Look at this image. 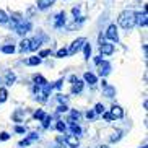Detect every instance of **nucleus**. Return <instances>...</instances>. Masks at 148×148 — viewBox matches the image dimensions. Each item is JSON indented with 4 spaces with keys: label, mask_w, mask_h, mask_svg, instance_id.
Masks as SVG:
<instances>
[{
    "label": "nucleus",
    "mask_w": 148,
    "mask_h": 148,
    "mask_svg": "<svg viewBox=\"0 0 148 148\" xmlns=\"http://www.w3.org/2000/svg\"><path fill=\"white\" fill-rule=\"evenodd\" d=\"M67 54H69L67 52V49H59V51H57V57H60V59L62 57H65Z\"/></svg>",
    "instance_id": "nucleus-32"
},
{
    "label": "nucleus",
    "mask_w": 148,
    "mask_h": 148,
    "mask_svg": "<svg viewBox=\"0 0 148 148\" xmlns=\"http://www.w3.org/2000/svg\"><path fill=\"white\" fill-rule=\"evenodd\" d=\"M10 138V135L7 134V132H2V134H0V140H2V142H5V140H8Z\"/></svg>",
    "instance_id": "nucleus-34"
},
{
    "label": "nucleus",
    "mask_w": 148,
    "mask_h": 148,
    "mask_svg": "<svg viewBox=\"0 0 148 148\" xmlns=\"http://www.w3.org/2000/svg\"><path fill=\"white\" fill-rule=\"evenodd\" d=\"M103 117H104L108 122H109V121H112V116H111L109 112H103Z\"/></svg>",
    "instance_id": "nucleus-38"
},
{
    "label": "nucleus",
    "mask_w": 148,
    "mask_h": 148,
    "mask_svg": "<svg viewBox=\"0 0 148 148\" xmlns=\"http://www.w3.org/2000/svg\"><path fill=\"white\" fill-rule=\"evenodd\" d=\"M121 137H122V132L121 130L114 132V135L111 137V142H119V140H121Z\"/></svg>",
    "instance_id": "nucleus-29"
},
{
    "label": "nucleus",
    "mask_w": 148,
    "mask_h": 148,
    "mask_svg": "<svg viewBox=\"0 0 148 148\" xmlns=\"http://www.w3.org/2000/svg\"><path fill=\"white\" fill-rule=\"evenodd\" d=\"M137 23H138L140 26H147V8L143 10V13L137 15Z\"/></svg>",
    "instance_id": "nucleus-13"
},
{
    "label": "nucleus",
    "mask_w": 148,
    "mask_h": 148,
    "mask_svg": "<svg viewBox=\"0 0 148 148\" xmlns=\"http://www.w3.org/2000/svg\"><path fill=\"white\" fill-rule=\"evenodd\" d=\"M56 129H57L59 132H65V130H67V125H65L62 121H59V122L56 124Z\"/></svg>",
    "instance_id": "nucleus-24"
},
{
    "label": "nucleus",
    "mask_w": 148,
    "mask_h": 148,
    "mask_svg": "<svg viewBox=\"0 0 148 148\" xmlns=\"http://www.w3.org/2000/svg\"><path fill=\"white\" fill-rule=\"evenodd\" d=\"M103 112H104V106L101 104V103H98L95 106V114H103Z\"/></svg>",
    "instance_id": "nucleus-28"
},
{
    "label": "nucleus",
    "mask_w": 148,
    "mask_h": 148,
    "mask_svg": "<svg viewBox=\"0 0 148 148\" xmlns=\"http://www.w3.org/2000/svg\"><path fill=\"white\" fill-rule=\"evenodd\" d=\"M112 52H114V44L101 42V54H103V56H111Z\"/></svg>",
    "instance_id": "nucleus-6"
},
{
    "label": "nucleus",
    "mask_w": 148,
    "mask_h": 148,
    "mask_svg": "<svg viewBox=\"0 0 148 148\" xmlns=\"http://www.w3.org/2000/svg\"><path fill=\"white\" fill-rule=\"evenodd\" d=\"M82 90H83V82L77 78L73 82V86H72V93H73V95H77V93H80Z\"/></svg>",
    "instance_id": "nucleus-12"
},
{
    "label": "nucleus",
    "mask_w": 148,
    "mask_h": 148,
    "mask_svg": "<svg viewBox=\"0 0 148 148\" xmlns=\"http://www.w3.org/2000/svg\"><path fill=\"white\" fill-rule=\"evenodd\" d=\"M34 140H38V134H29L26 138L21 140V142H20L18 145H20V147H28V145H29L31 142H34Z\"/></svg>",
    "instance_id": "nucleus-9"
},
{
    "label": "nucleus",
    "mask_w": 148,
    "mask_h": 148,
    "mask_svg": "<svg viewBox=\"0 0 148 148\" xmlns=\"http://www.w3.org/2000/svg\"><path fill=\"white\" fill-rule=\"evenodd\" d=\"M70 130H72V134H73V135H80V134H82L80 125H77L75 122H72V124H70Z\"/></svg>",
    "instance_id": "nucleus-17"
},
{
    "label": "nucleus",
    "mask_w": 148,
    "mask_h": 148,
    "mask_svg": "<svg viewBox=\"0 0 148 148\" xmlns=\"http://www.w3.org/2000/svg\"><path fill=\"white\" fill-rule=\"evenodd\" d=\"M51 119H52L51 116H44V117L41 119V121H42V127H44V129H47V127H49V124H51Z\"/></svg>",
    "instance_id": "nucleus-26"
},
{
    "label": "nucleus",
    "mask_w": 148,
    "mask_h": 148,
    "mask_svg": "<svg viewBox=\"0 0 148 148\" xmlns=\"http://www.w3.org/2000/svg\"><path fill=\"white\" fill-rule=\"evenodd\" d=\"M13 119H15L16 122H20V121H21V111H18L16 114H13Z\"/></svg>",
    "instance_id": "nucleus-36"
},
{
    "label": "nucleus",
    "mask_w": 148,
    "mask_h": 148,
    "mask_svg": "<svg viewBox=\"0 0 148 148\" xmlns=\"http://www.w3.org/2000/svg\"><path fill=\"white\" fill-rule=\"evenodd\" d=\"M143 148H147V145H145V147H143Z\"/></svg>",
    "instance_id": "nucleus-46"
},
{
    "label": "nucleus",
    "mask_w": 148,
    "mask_h": 148,
    "mask_svg": "<svg viewBox=\"0 0 148 148\" xmlns=\"http://www.w3.org/2000/svg\"><path fill=\"white\" fill-rule=\"evenodd\" d=\"M28 65H39L41 64V57H31V59H28L26 60Z\"/></svg>",
    "instance_id": "nucleus-19"
},
{
    "label": "nucleus",
    "mask_w": 148,
    "mask_h": 148,
    "mask_svg": "<svg viewBox=\"0 0 148 148\" xmlns=\"http://www.w3.org/2000/svg\"><path fill=\"white\" fill-rule=\"evenodd\" d=\"M117 21L122 28L130 29V28L135 26V23H137V13H135L134 10H124V12L119 15Z\"/></svg>",
    "instance_id": "nucleus-1"
},
{
    "label": "nucleus",
    "mask_w": 148,
    "mask_h": 148,
    "mask_svg": "<svg viewBox=\"0 0 148 148\" xmlns=\"http://www.w3.org/2000/svg\"><path fill=\"white\" fill-rule=\"evenodd\" d=\"M67 111V106L65 104H60L59 108H57V112H65Z\"/></svg>",
    "instance_id": "nucleus-37"
},
{
    "label": "nucleus",
    "mask_w": 148,
    "mask_h": 148,
    "mask_svg": "<svg viewBox=\"0 0 148 148\" xmlns=\"http://www.w3.org/2000/svg\"><path fill=\"white\" fill-rule=\"evenodd\" d=\"M41 46V39L39 38H34V39H29V51H36V49Z\"/></svg>",
    "instance_id": "nucleus-15"
},
{
    "label": "nucleus",
    "mask_w": 148,
    "mask_h": 148,
    "mask_svg": "<svg viewBox=\"0 0 148 148\" xmlns=\"http://www.w3.org/2000/svg\"><path fill=\"white\" fill-rule=\"evenodd\" d=\"M85 46V59H90V56H91V46L90 44H83Z\"/></svg>",
    "instance_id": "nucleus-27"
},
{
    "label": "nucleus",
    "mask_w": 148,
    "mask_h": 148,
    "mask_svg": "<svg viewBox=\"0 0 148 148\" xmlns=\"http://www.w3.org/2000/svg\"><path fill=\"white\" fill-rule=\"evenodd\" d=\"M101 60H103L101 57H95V64H96V65H99V64H101Z\"/></svg>",
    "instance_id": "nucleus-44"
},
{
    "label": "nucleus",
    "mask_w": 148,
    "mask_h": 148,
    "mask_svg": "<svg viewBox=\"0 0 148 148\" xmlns=\"http://www.w3.org/2000/svg\"><path fill=\"white\" fill-rule=\"evenodd\" d=\"M72 12H73V15H75V16H78V13H80V8H78V7H75V8L72 10Z\"/></svg>",
    "instance_id": "nucleus-43"
},
{
    "label": "nucleus",
    "mask_w": 148,
    "mask_h": 148,
    "mask_svg": "<svg viewBox=\"0 0 148 148\" xmlns=\"http://www.w3.org/2000/svg\"><path fill=\"white\" fill-rule=\"evenodd\" d=\"M62 83H64V80H59V82H56V83H54V88H60Z\"/></svg>",
    "instance_id": "nucleus-41"
},
{
    "label": "nucleus",
    "mask_w": 148,
    "mask_h": 148,
    "mask_svg": "<svg viewBox=\"0 0 148 148\" xmlns=\"http://www.w3.org/2000/svg\"><path fill=\"white\" fill-rule=\"evenodd\" d=\"M86 42V41H85V38H78V39H75L73 42H72V46H70V49L69 51H67V52L70 54V56H73V54H77L80 51V49L83 47V44Z\"/></svg>",
    "instance_id": "nucleus-2"
},
{
    "label": "nucleus",
    "mask_w": 148,
    "mask_h": 148,
    "mask_svg": "<svg viewBox=\"0 0 148 148\" xmlns=\"http://www.w3.org/2000/svg\"><path fill=\"white\" fill-rule=\"evenodd\" d=\"M54 2H56V0H38V8L46 10V8H49Z\"/></svg>",
    "instance_id": "nucleus-14"
},
{
    "label": "nucleus",
    "mask_w": 148,
    "mask_h": 148,
    "mask_svg": "<svg viewBox=\"0 0 148 148\" xmlns=\"http://www.w3.org/2000/svg\"><path fill=\"white\" fill-rule=\"evenodd\" d=\"M7 96H8L7 88H0V103H5L7 101Z\"/></svg>",
    "instance_id": "nucleus-21"
},
{
    "label": "nucleus",
    "mask_w": 148,
    "mask_h": 148,
    "mask_svg": "<svg viewBox=\"0 0 148 148\" xmlns=\"http://www.w3.org/2000/svg\"><path fill=\"white\" fill-rule=\"evenodd\" d=\"M15 80H16V77H15V73H12V72H8V73H7V77H5V82H7V85H12V83H15Z\"/></svg>",
    "instance_id": "nucleus-20"
},
{
    "label": "nucleus",
    "mask_w": 148,
    "mask_h": 148,
    "mask_svg": "<svg viewBox=\"0 0 148 148\" xmlns=\"http://www.w3.org/2000/svg\"><path fill=\"white\" fill-rule=\"evenodd\" d=\"M86 117H88V119H93V117H95V111H88V112H86Z\"/></svg>",
    "instance_id": "nucleus-40"
},
{
    "label": "nucleus",
    "mask_w": 148,
    "mask_h": 148,
    "mask_svg": "<svg viewBox=\"0 0 148 148\" xmlns=\"http://www.w3.org/2000/svg\"><path fill=\"white\" fill-rule=\"evenodd\" d=\"M111 116H112V119H121L122 116H124V111H122V108L121 106H112L111 108Z\"/></svg>",
    "instance_id": "nucleus-8"
},
{
    "label": "nucleus",
    "mask_w": 148,
    "mask_h": 148,
    "mask_svg": "<svg viewBox=\"0 0 148 148\" xmlns=\"http://www.w3.org/2000/svg\"><path fill=\"white\" fill-rule=\"evenodd\" d=\"M104 95L108 96V98H112L114 95H116V88H112V86H104Z\"/></svg>",
    "instance_id": "nucleus-16"
},
{
    "label": "nucleus",
    "mask_w": 148,
    "mask_h": 148,
    "mask_svg": "<svg viewBox=\"0 0 148 148\" xmlns=\"http://www.w3.org/2000/svg\"><path fill=\"white\" fill-rule=\"evenodd\" d=\"M106 38L111 41H114V42H117L119 41V34H117V28H116V25H109L108 31H106Z\"/></svg>",
    "instance_id": "nucleus-4"
},
{
    "label": "nucleus",
    "mask_w": 148,
    "mask_h": 148,
    "mask_svg": "<svg viewBox=\"0 0 148 148\" xmlns=\"http://www.w3.org/2000/svg\"><path fill=\"white\" fill-rule=\"evenodd\" d=\"M57 98H59V101H60V103H65V101H67V98L64 95H57Z\"/></svg>",
    "instance_id": "nucleus-39"
},
{
    "label": "nucleus",
    "mask_w": 148,
    "mask_h": 148,
    "mask_svg": "<svg viewBox=\"0 0 148 148\" xmlns=\"http://www.w3.org/2000/svg\"><path fill=\"white\" fill-rule=\"evenodd\" d=\"M52 148H64V145H62V143H60V140H57V143H56V145H54V147H52Z\"/></svg>",
    "instance_id": "nucleus-42"
},
{
    "label": "nucleus",
    "mask_w": 148,
    "mask_h": 148,
    "mask_svg": "<svg viewBox=\"0 0 148 148\" xmlns=\"http://www.w3.org/2000/svg\"><path fill=\"white\" fill-rule=\"evenodd\" d=\"M2 52H3V54H13L15 52V47H13V46H3V47H2Z\"/></svg>",
    "instance_id": "nucleus-25"
},
{
    "label": "nucleus",
    "mask_w": 148,
    "mask_h": 148,
    "mask_svg": "<svg viewBox=\"0 0 148 148\" xmlns=\"http://www.w3.org/2000/svg\"><path fill=\"white\" fill-rule=\"evenodd\" d=\"M64 23H65V13L60 12V13H57V16H56V28H62Z\"/></svg>",
    "instance_id": "nucleus-10"
},
{
    "label": "nucleus",
    "mask_w": 148,
    "mask_h": 148,
    "mask_svg": "<svg viewBox=\"0 0 148 148\" xmlns=\"http://www.w3.org/2000/svg\"><path fill=\"white\" fill-rule=\"evenodd\" d=\"M15 132H16V134H25V127L16 125V127H15Z\"/></svg>",
    "instance_id": "nucleus-35"
},
{
    "label": "nucleus",
    "mask_w": 148,
    "mask_h": 148,
    "mask_svg": "<svg viewBox=\"0 0 148 148\" xmlns=\"http://www.w3.org/2000/svg\"><path fill=\"white\" fill-rule=\"evenodd\" d=\"M83 78H85V82L90 83V85H95L96 82H98V78H96V75L91 73V72H86V73L83 75Z\"/></svg>",
    "instance_id": "nucleus-11"
},
{
    "label": "nucleus",
    "mask_w": 148,
    "mask_h": 148,
    "mask_svg": "<svg viewBox=\"0 0 148 148\" xmlns=\"http://www.w3.org/2000/svg\"><path fill=\"white\" fill-rule=\"evenodd\" d=\"M78 117H80V112H78V111H72V116H70V119H69L67 122H69V124H72V122H75V119L78 121Z\"/></svg>",
    "instance_id": "nucleus-23"
},
{
    "label": "nucleus",
    "mask_w": 148,
    "mask_h": 148,
    "mask_svg": "<svg viewBox=\"0 0 148 148\" xmlns=\"http://www.w3.org/2000/svg\"><path fill=\"white\" fill-rule=\"evenodd\" d=\"M15 29H16V33L18 34H21V36H25L28 33V31L31 29V21H20V23H16V26H15Z\"/></svg>",
    "instance_id": "nucleus-3"
},
{
    "label": "nucleus",
    "mask_w": 148,
    "mask_h": 148,
    "mask_svg": "<svg viewBox=\"0 0 148 148\" xmlns=\"http://www.w3.org/2000/svg\"><path fill=\"white\" fill-rule=\"evenodd\" d=\"M44 116H46V114H44V111H41V109H38V111L34 112V119H38V121H41Z\"/></svg>",
    "instance_id": "nucleus-30"
},
{
    "label": "nucleus",
    "mask_w": 148,
    "mask_h": 148,
    "mask_svg": "<svg viewBox=\"0 0 148 148\" xmlns=\"http://www.w3.org/2000/svg\"><path fill=\"white\" fill-rule=\"evenodd\" d=\"M47 56H51V49H46V51L39 52V57H47Z\"/></svg>",
    "instance_id": "nucleus-33"
},
{
    "label": "nucleus",
    "mask_w": 148,
    "mask_h": 148,
    "mask_svg": "<svg viewBox=\"0 0 148 148\" xmlns=\"http://www.w3.org/2000/svg\"><path fill=\"white\" fill-rule=\"evenodd\" d=\"M64 142H65L67 145H70V147L72 148H77L78 147V137H77V135H67L65 138H64Z\"/></svg>",
    "instance_id": "nucleus-7"
},
{
    "label": "nucleus",
    "mask_w": 148,
    "mask_h": 148,
    "mask_svg": "<svg viewBox=\"0 0 148 148\" xmlns=\"http://www.w3.org/2000/svg\"><path fill=\"white\" fill-rule=\"evenodd\" d=\"M111 73V64L108 60H101L99 64V75L101 77H106V75Z\"/></svg>",
    "instance_id": "nucleus-5"
},
{
    "label": "nucleus",
    "mask_w": 148,
    "mask_h": 148,
    "mask_svg": "<svg viewBox=\"0 0 148 148\" xmlns=\"http://www.w3.org/2000/svg\"><path fill=\"white\" fill-rule=\"evenodd\" d=\"M34 82H36V85H38V86H44V85H46V78H44V77H41V75H36L34 77Z\"/></svg>",
    "instance_id": "nucleus-18"
},
{
    "label": "nucleus",
    "mask_w": 148,
    "mask_h": 148,
    "mask_svg": "<svg viewBox=\"0 0 148 148\" xmlns=\"http://www.w3.org/2000/svg\"><path fill=\"white\" fill-rule=\"evenodd\" d=\"M20 49L21 51H29V39H23L20 42Z\"/></svg>",
    "instance_id": "nucleus-22"
},
{
    "label": "nucleus",
    "mask_w": 148,
    "mask_h": 148,
    "mask_svg": "<svg viewBox=\"0 0 148 148\" xmlns=\"http://www.w3.org/2000/svg\"><path fill=\"white\" fill-rule=\"evenodd\" d=\"M8 21V16H7V13H5L3 10H0V23H7Z\"/></svg>",
    "instance_id": "nucleus-31"
},
{
    "label": "nucleus",
    "mask_w": 148,
    "mask_h": 148,
    "mask_svg": "<svg viewBox=\"0 0 148 148\" xmlns=\"http://www.w3.org/2000/svg\"><path fill=\"white\" fill-rule=\"evenodd\" d=\"M98 148H109V147H108V145H99Z\"/></svg>",
    "instance_id": "nucleus-45"
}]
</instances>
